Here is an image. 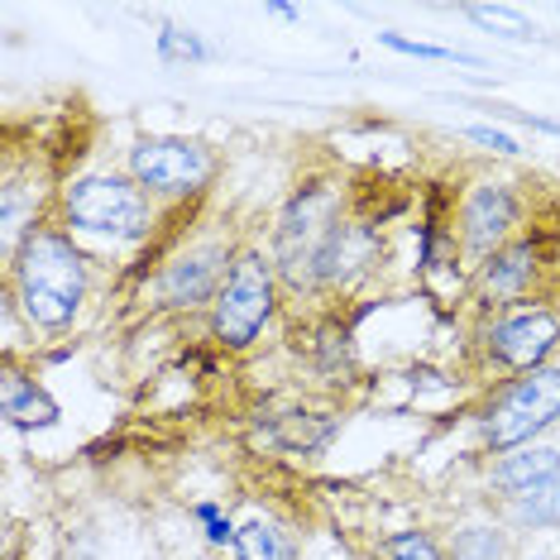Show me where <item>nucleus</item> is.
<instances>
[{
    "mask_svg": "<svg viewBox=\"0 0 560 560\" xmlns=\"http://www.w3.org/2000/svg\"><path fill=\"white\" fill-rule=\"evenodd\" d=\"M10 288H15L20 312L30 316V326L62 330L78 322L86 302V259L72 245L68 231L54 225H30L10 259Z\"/></svg>",
    "mask_w": 560,
    "mask_h": 560,
    "instance_id": "nucleus-1",
    "label": "nucleus"
},
{
    "mask_svg": "<svg viewBox=\"0 0 560 560\" xmlns=\"http://www.w3.org/2000/svg\"><path fill=\"white\" fill-rule=\"evenodd\" d=\"M62 225L82 235L110 240H144L154 231V207L135 177L120 173H86L62 187Z\"/></svg>",
    "mask_w": 560,
    "mask_h": 560,
    "instance_id": "nucleus-2",
    "label": "nucleus"
},
{
    "mask_svg": "<svg viewBox=\"0 0 560 560\" xmlns=\"http://www.w3.org/2000/svg\"><path fill=\"white\" fill-rule=\"evenodd\" d=\"M556 422H560V369L556 364H541V369L508 378L489 398V407L479 412L483 445L493 455L522 451V445H532V436H541Z\"/></svg>",
    "mask_w": 560,
    "mask_h": 560,
    "instance_id": "nucleus-3",
    "label": "nucleus"
},
{
    "mask_svg": "<svg viewBox=\"0 0 560 560\" xmlns=\"http://www.w3.org/2000/svg\"><path fill=\"white\" fill-rule=\"evenodd\" d=\"M346 221L340 215V187L330 183H307L302 192L288 197L283 215L273 225V269L292 288H312L316 259H322L330 231Z\"/></svg>",
    "mask_w": 560,
    "mask_h": 560,
    "instance_id": "nucleus-4",
    "label": "nucleus"
},
{
    "mask_svg": "<svg viewBox=\"0 0 560 560\" xmlns=\"http://www.w3.org/2000/svg\"><path fill=\"white\" fill-rule=\"evenodd\" d=\"M278 307V269L273 259H264L259 249H240L231 259L221 292L211 307V330L225 350H249L259 340V330L269 326Z\"/></svg>",
    "mask_w": 560,
    "mask_h": 560,
    "instance_id": "nucleus-5",
    "label": "nucleus"
},
{
    "mask_svg": "<svg viewBox=\"0 0 560 560\" xmlns=\"http://www.w3.org/2000/svg\"><path fill=\"white\" fill-rule=\"evenodd\" d=\"M215 173V159L197 139H139L130 149V177L149 197L201 192Z\"/></svg>",
    "mask_w": 560,
    "mask_h": 560,
    "instance_id": "nucleus-6",
    "label": "nucleus"
},
{
    "mask_svg": "<svg viewBox=\"0 0 560 560\" xmlns=\"http://www.w3.org/2000/svg\"><path fill=\"white\" fill-rule=\"evenodd\" d=\"M556 346H560V312L556 307H513L483 330V350H489V360L513 369V374L541 369L546 354H551Z\"/></svg>",
    "mask_w": 560,
    "mask_h": 560,
    "instance_id": "nucleus-7",
    "label": "nucleus"
},
{
    "mask_svg": "<svg viewBox=\"0 0 560 560\" xmlns=\"http://www.w3.org/2000/svg\"><path fill=\"white\" fill-rule=\"evenodd\" d=\"M517 215H522V201H517L513 187L508 183H479L460 207V245L469 254H479V259H489L493 249L508 245Z\"/></svg>",
    "mask_w": 560,
    "mask_h": 560,
    "instance_id": "nucleus-8",
    "label": "nucleus"
},
{
    "mask_svg": "<svg viewBox=\"0 0 560 560\" xmlns=\"http://www.w3.org/2000/svg\"><path fill=\"white\" fill-rule=\"evenodd\" d=\"M225 259H231V249L225 245H192V249H183L177 259L168 264V269L159 273V298H163V307H201V302H215V292H221L225 283Z\"/></svg>",
    "mask_w": 560,
    "mask_h": 560,
    "instance_id": "nucleus-9",
    "label": "nucleus"
},
{
    "mask_svg": "<svg viewBox=\"0 0 560 560\" xmlns=\"http://www.w3.org/2000/svg\"><path fill=\"white\" fill-rule=\"evenodd\" d=\"M378 264V231L374 221H340L330 231L322 259H316L312 288H354Z\"/></svg>",
    "mask_w": 560,
    "mask_h": 560,
    "instance_id": "nucleus-10",
    "label": "nucleus"
},
{
    "mask_svg": "<svg viewBox=\"0 0 560 560\" xmlns=\"http://www.w3.org/2000/svg\"><path fill=\"white\" fill-rule=\"evenodd\" d=\"M537 278V245L532 240H508L503 249H493L479 269V283L493 302H517Z\"/></svg>",
    "mask_w": 560,
    "mask_h": 560,
    "instance_id": "nucleus-11",
    "label": "nucleus"
},
{
    "mask_svg": "<svg viewBox=\"0 0 560 560\" xmlns=\"http://www.w3.org/2000/svg\"><path fill=\"white\" fill-rule=\"evenodd\" d=\"M560 475V451L556 445H522V451H508L499 465H493V489L508 493V499H527L532 489L551 483Z\"/></svg>",
    "mask_w": 560,
    "mask_h": 560,
    "instance_id": "nucleus-12",
    "label": "nucleus"
},
{
    "mask_svg": "<svg viewBox=\"0 0 560 560\" xmlns=\"http://www.w3.org/2000/svg\"><path fill=\"white\" fill-rule=\"evenodd\" d=\"M0 412H5V422L20 427V431L58 422V402L48 398L34 378H24L20 369H5V378H0Z\"/></svg>",
    "mask_w": 560,
    "mask_h": 560,
    "instance_id": "nucleus-13",
    "label": "nucleus"
},
{
    "mask_svg": "<svg viewBox=\"0 0 560 560\" xmlns=\"http://www.w3.org/2000/svg\"><path fill=\"white\" fill-rule=\"evenodd\" d=\"M307 360L322 378H346L354 369V346H350V326H340L336 316H326V322H316L307 330Z\"/></svg>",
    "mask_w": 560,
    "mask_h": 560,
    "instance_id": "nucleus-14",
    "label": "nucleus"
},
{
    "mask_svg": "<svg viewBox=\"0 0 560 560\" xmlns=\"http://www.w3.org/2000/svg\"><path fill=\"white\" fill-rule=\"evenodd\" d=\"M235 556L240 560H298V546L278 522H264L254 517L235 532Z\"/></svg>",
    "mask_w": 560,
    "mask_h": 560,
    "instance_id": "nucleus-15",
    "label": "nucleus"
},
{
    "mask_svg": "<svg viewBox=\"0 0 560 560\" xmlns=\"http://www.w3.org/2000/svg\"><path fill=\"white\" fill-rule=\"evenodd\" d=\"M330 436H336V417L312 422V412H288V417H278V427H273V445H283V451H302V455L322 451Z\"/></svg>",
    "mask_w": 560,
    "mask_h": 560,
    "instance_id": "nucleus-16",
    "label": "nucleus"
},
{
    "mask_svg": "<svg viewBox=\"0 0 560 560\" xmlns=\"http://www.w3.org/2000/svg\"><path fill=\"white\" fill-rule=\"evenodd\" d=\"M513 517L522 527H560V475L551 483H541V489H532L527 499H517Z\"/></svg>",
    "mask_w": 560,
    "mask_h": 560,
    "instance_id": "nucleus-17",
    "label": "nucleus"
},
{
    "mask_svg": "<svg viewBox=\"0 0 560 560\" xmlns=\"http://www.w3.org/2000/svg\"><path fill=\"white\" fill-rule=\"evenodd\" d=\"M159 58L177 68V62H211L215 54H211V44L201 39V34L183 30V24H163L159 30Z\"/></svg>",
    "mask_w": 560,
    "mask_h": 560,
    "instance_id": "nucleus-18",
    "label": "nucleus"
},
{
    "mask_svg": "<svg viewBox=\"0 0 560 560\" xmlns=\"http://www.w3.org/2000/svg\"><path fill=\"white\" fill-rule=\"evenodd\" d=\"M378 44L393 48V54H402V58H422V62H469V68H479L475 54H455V48L417 44V39H402V34H378Z\"/></svg>",
    "mask_w": 560,
    "mask_h": 560,
    "instance_id": "nucleus-19",
    "label": "nucleus"
},
{
    "mask_svg": "<svg viewBox=\"0 0 560 560\" xmlns=\"http://www.w3.org/2000/svg\"><path fill=\"white\" fill-rule=\"evenodd\" d=\"M455 560H503V532L465 527L460 537H455Z\"/></svg>",
    "mask_w": 560,
    "mask_h": 560,
    "instance_id": "nucleus-20",
    "label": "nucleus"
},
{
    "mask_svg": "<svg viewBox=\"0 0 560 560\" xmlns=\"http://www.w3.org/2000/svg\"><path fill=\"white\" fill-rule=\"evenodd\" d=\"M384 560H441V551L427 532H393L384 541Z\"/></svg>",
    "mask_w": 560,
    "mask_h": 560,
    "instance_id": "nucleus-21",
    "label": "nucleus"
},
{
    "mask_svg": "<svg viewBox=\"0 0 560 560\" xmlns=\"http://www.w3.org/2000/svg\"><path fill=\"white\" fill-rule=\"evenodd\" d=\"M465 15L475 20V24H489V30H508V39H532L527 24H522L513 10H503V5H493V10H489V5H469Z\"/></svg>",
    "mask_w": 560,
    "mask_h": 560,
    "instance_id": "nucleus-22",
    "label": "nucleus"
},
{
    "mask_svg": "<svg viewBox=\"0 0 560 560\" xmlns=\"http://www.w3.org/2000/svg\"><path fill=\"white\" fill-rule=\"evenodd\" d=\"M197 517L207 522V541H211V546H225V541L235 546V532H240V527H231V517L215 513V503H197Z\"/></svg>",
    "mask_w": 560,
    "mask_h": 560,
    "instance_id": "nucleus-23",
    "label": "nucleus"
},
{
    "mask_svg": "<svg viewBox=\"0 0 560 560\" xmlns=\"http://www.w3.org/2000/svg\"><path fill=\"white\" fill-rule=\"evenodd\" d=\"M465 139H475V144L493 149V154H508V159L517 154V139H513V135H503V130H493V125H469Z\"/></svg>",
    "mask_w": 560,
    "mask_h": 560,
    "instance_id": "nucleus-24",
    "label": "nucleus"
},
{
    "mask_svg": "<svg viewBox=\"0 0 560 560\" xmlns=\"http://www.w3.org/2000/svg\"><path fill=\"white\" fill-rule=\"evenodd\" d=\"M269 15H278V20H298V10H292V5H269Z\"/></svg>",
    "mask_w": 560,
    "mask_h": 560,
    "instance_id": "nucleus-25",
    "label": "nucleus"
},
{
    "mask_svg": "<svg viewBox=\"0 0 560 560\" xmlns=\"http://www.w3.org/2000/svg\"><path fill=\"white\" fill-rule=\"evenodd\" d=\"M537 560H556V556H537Z\"/></svg>",
    "mask_w": 560,
    "mask_h": 560,
    "instance_id": "nucleus-26",
    "label": "nucleus"
}]
</instances>
